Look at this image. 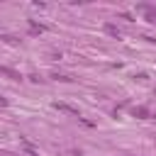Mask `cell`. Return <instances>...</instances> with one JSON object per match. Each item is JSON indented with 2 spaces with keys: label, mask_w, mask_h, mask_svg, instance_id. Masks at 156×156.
<instances>
[{
  "label": "cell",
  "mask_w": 156,
  "mask_h": 156,
  "mask_svg": "<svg viewBox=\"0 0 156 156\" xmlns=\"http://www.w3.org/2000/svg\"><path fill=\"white\" fill-rule=\"evenodd\" d=\"M0 73H2V76H7L10 80H20V78H22V76H20L17 71H12L10 66H2V68H0Z\"/></svg>",
  "instance_id": "obj_1"
},
{
  "label": "cell",
  "mask_w": 156,
  "mask_h": 156,
  "mask_svg": "<svg viewBox=\"0 0 156 156\" xmlns=\"http://www.w3.org/2000/svg\"><path fill=\"white\" fill-rule=\"evenodd\" d=\"M54 107H56V110H61V112H68V115H78V110H76V107H71V105H66V102H54Z\"/></svg>",
  "instance_id": "obj_2"
},
{
  "label": "cell",
  "mask_w": 156,
  "mask_h": 156,
  "mask_svg": "<svg viewBox=\"0 0 156 156\" xmlns=\"http://www.w3.org/2000/svg\"><path fill=\"white\" fill-rule=\"evenodd\" d=\"M132 115H134V117H139V119H146V117H149V107L139 105V107H134V110H132Z\"/></svg>",
  "instance_id": "obj_3"
},
{
  "label": "cell",
  "mask_w": 156,
  "mask_h": 156,
  "mask_svg": "<svg viewBox=\"0 0 156 156\" xmlns=\"http://www.w3.org/2000/svg\"><path fill=\"white\" fill-rule=\"evenodd\" d=\"M46 27L44 24H39V22H34V20H29V34H41Z\"/></svg>",
  "instance_id": "obj_4"
},
{
  "label": "cell",
  "mask_w": 156,
  "mask_h": 156,
  "mask_svg": "<svg viewBox=\"0 0 156 156\" xmlns=\"http://www.w3.org/2000/svg\"><path fill=\"white\" fill-rule=\"evenodd\" d=\"M105 32L110 34V37H115V39H119V29L112 24V22H105Z\"/></svg>",
  "instance_id": "obj_5"
},
{
  "label": "cell",
  "mask_w": 156,
  "mask_h": 156,
  "mask_svg": "<svg viewBox=\"0 0 156 156\" xmlns=\"http://www.w3.org/2000/svg\"><path fill=\"white\" fill-rule=\"evenodd\" d=\"M22 146H24V151H27L29 156H34V154H37V149H34V146H32V144H29V141H27L24 136H22Z\"/></svg>",
  "instance_id": "obj_6"
},
{
  "label": "cell",
  "mask_w": 156,
  "mask_h": 156,
  "mask_svg": "<svg viewBox=\"0 0 156 156\" xmlns=\"http://www.w3.org/2000/svg\"><path fill=\"white\" fill-rule=\"evenodd\" d=\"M5 156H15V154H5Z\"/></svg>",
  "instance_id": "obj_7"
}]
</instances>
